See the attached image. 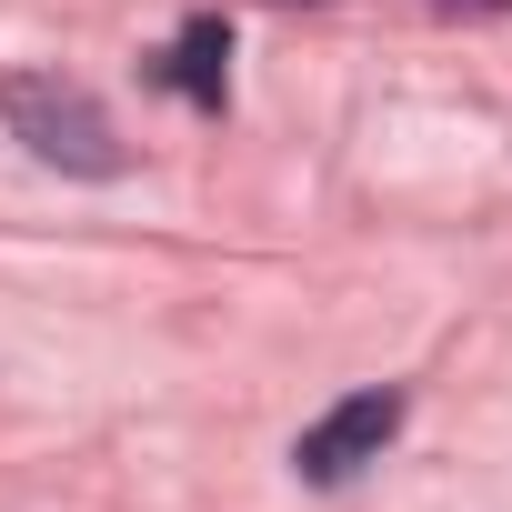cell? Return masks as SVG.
<instances>
[{"label": "cell", "mask_w": 512, "mask_h": 512, "mask_svg": "<svg viewBox=\"0 0 512 512\" xmlns=\"http://www.w3.org/2000/svg\"><path fill=\"white\" fill-rule=\"evenodd\" d=\"M0 121H11L51 171H81V181H111L121 171V141H111L101 101L81 81H61V71H11V81H0Z\"/></svg>", "instance_id": "cell-1"}, {"label": "cell", "mask_w": 512, "mask_h": 512, "mask_svg": "<svg viewBox=\"0 0 512 512\" xmlns=\"http://www.w3.org/2000/svg\"><path fill=\"white\" fill-rule=\"evenodd\" d=\"M402 432V392L382 382V392H352V402H332L302 442H292V472L302 482H352L362 462H382V442Z\"/></svg>", "instance_id": "cell-2"}, {"label": "cell", "mask_w": 512, "mask_h": 512, "mask_svg": "<svg viewBox=\"0 0 512 512\" xmlns=\"http://www.w3.org/2000/svg\"><path fill=\"white\" fill-rule=\"evenodd\" d=\"M161 81H171L191 111H221V91H231V31H221V21H181V41H171Z\"/></svg>", "instance_id": "cell-3"}, {"label": "cell", "mask_w": 512, "mask_h": 512, "mask_svg": "<svg viewBox=\"0 0 512 512\" xmlns=\"http://www.w3.org/2000/svg\"><path fill=\"white\" fill-rule=\"evenodd\" d=\"M472 11H512V0H472Z\"/></svg>", "instance_id": "cell-4"}]
</instances>
